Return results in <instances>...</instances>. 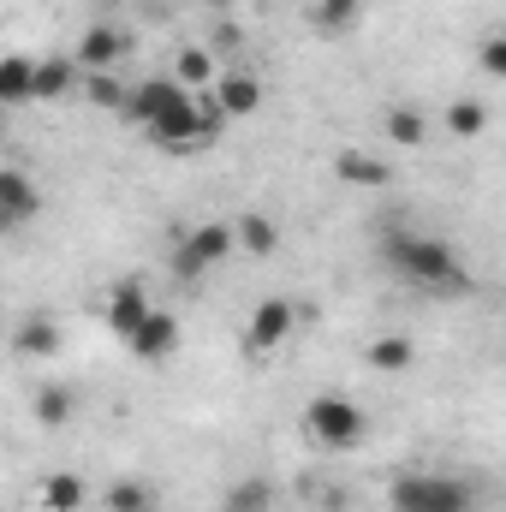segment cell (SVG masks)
<instances>
[{"label": "cell", "mask_w": 506, "mask_h": 512, "mask_svg": "<svg viewBox=\"0 0 506 512\" xmlns=\"http://www.w3.org/2000/svg\"><path fill=\"white\" fill-rule=\"evenodd\" d=\"M387 268L393 274H405L411 286H429V292H465L471 286V274H465V262L459 251L447 245V239H429V233H399V239H387Z\"/></svg>", "instance_id": "6da1fadb"}, {"label": "cell", "mask_w": 506, "mask_h": 512, "mask_svg": "<svg viewBox=\"0 0 506 512\" xmlns=\"http://www.w3.org/2000/svg\"><path fill=\"white\" fill-rule=\"evenodd\" d=\"M304 429H310L316 447H328V453H352V447L370 435V417H364L346 393H316V399L304 405Z\"/></svg>", "instance_id": "7a4b0ae2"}, {"label": "cell", "mask_w": 506, "mask_h": 512, "mask_svg": "<svg viewBox=\"0 0 506 512\" xmlns=\"http://www.w3.org/2000/svg\"><path fill=\"white\" fill-rule=\"evenodd\" d=\"M387 507L393 512H471L477 495H471V483H459V477L417 471V477H399V483L387 489Z\"/></svg>", "instance_id": "3957f363"}, {"label": "cell", "mask_w": 506, "mask_h": 512, "mask_svg": "<svg viewBox=\"0 0 506 512\" xmlns=\"http://www.w3.org/2000/svg\"><path fill=\"white\" fill-rule=\"evenodd\" d=\"M239 251L233 245V221H203V227H191V233H179V245H173V280H203L209 268H221L227 256Z\"/></svg>", "instance_id": "277c9868"}, {"label": "cell", "mask_w": 506, "mask_h": 512, "mask_svg": "<svg viewBox=\"0 0 506 512\" xmlns=\"http://www.w3.org/2000/svg\"><path fill=\"white\" fill-rule=\"evenodd\" d=\"M292 328H298L292 298H262L256 316H251V328H245V352H251V358H274V352L292 340Z\"/></svg>", "instance_id": "5b68a950"}, {"label": "cell", "mask_w": 506, "mask_h": 512, "mask_svg": "<svg viewBox=\"0 0 506 512\" xmlns=\"http://www.w3.org/2000/svg\"><path fill=\"white\" fill-rule=\"evenodd\" d=\"M36 215H42L36 179H30L24 167H0V233H12V227H24V221H36Z\"/></svg>", "instance_id": "8992f818"}, {"label": "cell", "mask_w": 506, "mask_h": 512, "mask_svg": "<svg viewBox=\"0 0 506 512\" xmlns=\"http://www.w3.org/2000/svg\"><path fill=\"white\" fill-rule=\"evenodd\" d=\"M126 346H131V358H137V364H167V358L179 352V316H167V310H149V322L131 334Z\"/></svg>", "instance_id": "52a82bcc"}, {"label": "cell", "mask_w": 506, "mask_h": 512, "mask_svg": "<svg viewBox=\"0 0 506 512\" xmlns=\"http://www.w3.org/2000/svg\"><path fill=\"white\" fill-rule=\"evenodd\" d=\"M185 90L173 84V78H143L137 90H126V108H120V120H131V126H155L173 102H179Z\"/></svg>", "instance_id": "ba28073f"}, {"label": "cell", "mask_w": 506, "mask_h": 512, "mask_svg": "<svg viewBox=\"0 0 506 512\" xmlns=\"http://www.w3.org/2000/svg\"><path fill=\"white\" fill-rule=\"evenodd\" d=\"M126 54H131V36H126V30H114V24H96V30L78 42L72 66H78V72H108V66H120Z\"/></svg>", "instance_id": "9c48e42d"}, {"label": "cell", "mask_w": 506, "mask_h": 512, "mask_svg": "<svg viewBox=\"0 0 506 512\" xmlns=\"http://www.w3.org/2000/svg\"><path fill=\"white\" fill-rule=\"evenodd\" d=\"M149 310H155V304H149L143 280H120V286L108 292V328H114L120 340H131V334L149 322Z\"/></svg>", "instance_id": "30bf717a"}, {"label": "cell", "mask_w": 506, "mask_h": 512, "mask_svg": "<svg viewBox=\"0 0 506 512\" xmlns=\"http://www.w3.org/2000/svg\"><path fill=\"white\" fill-rule=\"evenodd\" d=\"M209 96H215L221 120H245V114H256V108H262V84H256L251 72H221Z\"/></svg>", "instance_id": "8fae6325"}, {"label": "cell", "mask_w": 506, "mask_h": 512, "mask_svg": "<svg viewBox=\"0 0 506 512\" xmlns=\"http://www.w3.org/2000/svg\"><path fill=\"white\" fill-rule=\"evenodd\" d=\"M72 84H78V66L66 54H48L30 66V102H60V96H72Z\"/></svg>", "instance_id": "7c38bea8"}, {"label": "cell", "mask_w": 506, "mask_h": 512, "mask_svg": "<svg viewBox=\"0 0 506 512\" xmlns=\"http://www.w3.org/2000/svg\"><path fill=\"white\" fill-rule=\"evenodd\" d=\"M233 245H239L245 256H274V251H280V227H274L268 215L245 209V215H239V227H233Z\"/></svg>", "instance_id": "4fadbf2b"}, {"label": "cell", "mask_w": 506, "mask_h": 512, "mask_svg": "<svg viewBox=\"0 0 506 512\" xmlns=\"http://www.w3.org/2000/svg\"><path fill=\"white\" fill-rule=\"evenodd\" d=\"M364 364H370V370H381V376H405V370L417 364V346H411L405 334H381L376 346L364 352Z\"/></svg>", "instance_id": "5bb4252c"}, {"label": "cell", "mask_w": 506, "mask_h": 512, "mask_svg": "<svg viewBox=\"0 0 506 512\" xmlns=\"http://www.w3.org/2000/svg\"><path fill=\"white\" fill-rule=\"evenodd\" d=\"M215 78H221V72H215V54H209V48H179V60H173V84H179V90L197 96V90H209Z\"/></svg>", "instance_id": "9a60e30c"}, {"label": "cell", "mask_w": 506, "mask_h": 512, "mask_svg": "<svg viewBox=\"0 0 506 512\" xmlns=\"http://www.w3.org/2000/svg\"><path fill=\"white\" fill-rule=\"evenodd\" d=\"M12 352H24V358H54V352H60V328H54L48 316H24L18 334H12Z\"/></svg>", "instance_id": "2e32d148"}, {"label": "cell", "mask_w": 506, "mask_h": 512, "mask_svg": "<svg viewBox=\"0 0 506 512\" xmlns=\"http://www.w3.org/2000/svg\"><path fill=\"white\" fill-rule=\"evenodd\" d=\"M334 173H340L346 185H387V179H393V167L376 161V155H364V149H340V155H334Z\"/></svg>", "instance_id": "e0dca14e"}, {"label": "cell", "mask_w": 506, "mask_h": 512, "mask_svg": "<svg viewBox=\"0 0 506 512\" xmlns=\"http://www.w3.org/2000/svg\"><path fill=\"white\" fill-rule=\"evenodd\" d=\"M90 501V483L78 477V471H54L48 483H42V507L48 512H78Z\"/></svg>", "instance_id": "ac0fdd59"}, {"label": "cell", "mask_w": 506, "mask_h": 512, "mask_svg": "<svg viewBox=\"0 0 506 512\" xmlns=\"http://www.w3.org/2000/svg\"><path fill=\"white\" fill-rule=\"evenodd\" d=\"M30 411H36V423H42V429H66V423L78 417V393H72V387H42Z\"/></svg>", "instance_id": "d6986e66"}, {"label": "cell", "mask_w": 506, "mask_h": 512, "mask_svg": "<svg viewBox=\"0 0 506 512\" xmlns=\"http://www.w3.org/2000/svg\"><path fill=\"white\" fill-rule=\"evenodd\" d=\"M30 66L36 60H24V54H6L0 60V108H24L30 102Z\"/></svg>", "instance_id": "ffe728a7"}, {"label": "cell", "mask_w": 506, "mask_h": 512, "mask_svg": "<svg viewBox=\"0 0 506 512\" xmlns=\"http://www.w3.org/2000/svg\"><path fill=\"white\" fill-rule=\"evenodd\" d=\"M358 18H364V0H316V6H310V24L328 30V36H334V30H352Z\"/></svg>", "instance_id": "44dd1931"}, {"label": "cell", "mask_w": 506, "mask_h": 512, "mask_svg": "<svg viewBox=\"0 0 506 512\" xmlns=\"http://www.w3.org/2000/svg\"><path fill=\"white\" fill-rule=\"evenodd\" d=\"M387 137H393L399 149H417V143L429 137V120H423L417 108H387Z\"/></svg>", "instance_id": "7402d4cb"}, {"label": "cell", "mask_w": 506, "mask_h": 512, "mask_svg": "<svg viewBox=\"0 0 506 512\" xmlns=\"http://www.w3.org/2000/svg\"><path fill=\"white\" fill-rule=\"evenodd\" d=\"M108 512H149L155 501H149V483H137V477H120V483H108Z\"/></svg>", "instance_id": "603a6c76"}, {"label": "cell", "mask_w": 506, "mask_h": 512, "mask_svg": "<svg viewBox=\"0 0 506 512\" xmlns=\"http://www.w3.org/2000/svg\"><path fill=\"white\" fill-rule=\"evenodd\" d=\"M483 126H489V108H483L477 96H465V102L447 108V131H453V137H477Z\"/></svg>", "instance_id": "cb8c5ba5"}, {"label": "cell", "mask_w": 506, "mask_h": 512, "mask_svg": "<svg viewBox=\"0 0 506 512\" xmlns=\"http://www.w3.org/2000/svg\"><path fill=\"white\" fill-rule=\"evenodd\" d=\"M78 78H84V96H90L96 108H114V114L126 108V84H114L108 72H78Z\"/></svg>", "instance_id": "d4e9b609"}, {"label": "cell", "mask_w": 506, "mask_h": 512, "mask_svg": "<svg viewBox=\"0 0 506 512\" xmlns=\"http://www.w3.org/2000/svg\"><path fill=\"white\" fill-rule=\"evenodd\" d=\"M274 507V489L262 483V477H245L233 495H227V512H268Z\"/></svg>", "instance_id": "484cf974"}, {"label": "cell", "mask_w": 506, "mask_h": 512, "mask_svg": "<svg viewBox=\"0 0 506 512\" xmlns=\"http://www.w3.org/2000/svg\"><path fill=\"white\" fill-rule=\"evenodd\" d=\"M477 66H483L489 78H506V36H489V42H483V54H477Z\"/></svg>", "instance_id": "4316f807"}]
</instances>
